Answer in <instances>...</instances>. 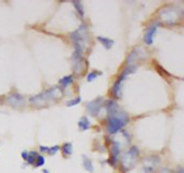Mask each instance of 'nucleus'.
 <instances>
[{"label": "nucleus", "mask_w": 184, "mask_h": 173, "mask_svg": "<svg viewBox=\"0 0 184 173\" xmlns=\"http://www.w3.org/2000/svg\"><path fill=\"white\" fill-rule=\"evenodd\" d=\"M159 173H169V171H168V170H166V169H163Z\"/></svg>", "instance_id": "21"}, {"label": "nucleus", "mask_w": 184, "mask_h": 173, "mask_svg": "<svg viewBox=\"0 0 184 173\" xmlns=\"http://www.w3.org/2000/svg\"><path fill=\"white\" fill-rule=\"evenodd\" d=\"M81 102V97L80 96H78V97H76L75 99H73V100H70L69 102H67V105L68 106H73V105H75L79 104Z\"/></svg>", "instance_id": "17"}, {"label": "nucleus", "mask_w": 184, "mask_h": 173, "mask_svg": "<svg viewBox=\"0 0 184 173\" xmlns=\"http://www.w3.org/2000/svg\"><path fill=\"white\" fill-rule=\"evenodd\" d=\"M60 94H61L60 88L58 86H54V87H51L50 89L39 94V95L32 96L30 98V102L34 103V104L41 105L42 103L48 102L50 100H53V99L58 98V97H59Z\"/></svg>", "instance_id": "2"}, {"label": "nucleus", "mask_w": 184, "mask_h": 173, "mask_svg": "<svg viewBox=\"0 0 184 173\" xmlns=\"http://www.w3.org/2000/svg\"><path fill=\"white\" fill-rule=\"evenodd\" d=\"M40 150H41L42 152H48L49 148L45 147V146H40Z\"/></svg>", "instance_id": "19"}, {"label": "nucleus", "mask_w": 184, "mask_h": 173, "mask_svg": "<svg viewBox=\"0 0 184 173\" xmlns=\"http://www.w3.org/2000/svg\"><path fill=\"white\" fill-rule=\"evenodd\" d=\"M22 156H23L24 160H27V158H28V152H23Z\"/></svg>", "instance_id": "20"}, {"label": "nucleus", "mask_w": 184, "mask_h": 173, "mask_svg": "<svg viewBox=\"0 0 184 173\" xmlns=\"http://www.w3.org/2000/svg\"><path fill=\"white\" fill-rule=\"evenodd\" d=\"M111 153H112V159H113V164L115 163V161H117V157L119 153V144L118 143H114L112 148H111Z\"/></svg>", "instance_id": "11"}, {"label": "nucleus", "mask_w": 184, "mask_h": 173, "mask_svg": "<svg viewBox=\"0 0 184 173\" xmlns=\"http://www.w3.org/2000/svg\"><path fill=\"white\" fill-rule=\"evenodd\" d=\"M59 150V145H55V146H52V147L49 148V150H48V153L49 154H55Z\"/></svg>", "instance_id": "18"}, {"label": "nucleus", "mask_w": 184, "mask_h": 173, "mask_svg": "<svg viewBox=\"0 0 184 173\" xmlns=\"http://www.w3.org/2000/svg\"><path fill=\"white\" fill-rule=\"evenodd\" d=\"M86 108H87L88 112L92 114L93 116H96L101 109V101L100 99H96L94 101H92L87 104Z\"/></svg>", "instance_id": "4"}, {"label": "nucleus", "mask_w": 184, "mask_h": 173, "mask_svg": "<svg viewBox=\"0 0 184 173\" xmlns=\"http://www.w3.org/2000/svg\"><path fill=\"white\" fill-rule=\"evenodd\" d=\"M158 24H155L148 28V30L146 31V35L144 36V41L147 45H151L154 43V35L156 34V31L158 29Z\"/></svg>", "instance_id": "3"}, {"label": "nucleus", "mask_w": 184, "mask_h": 173, "mask_svg": "<svg viewBox=\"0 0 184 173\" xmlns=\"http://www.w3.org/2000/svg\"><path fill=\"white\" fill-rule=\"evenodd\" d=\"M73 83V77L70 75V76H66L64 78H62L59 80V84L62 86L63 88H66L69 85H71Z\"/></svg>", "instance_id": "10"}, {"label": "nucleus", "mask_w": 184, "mask_h": 173, "mask_svg": "<svg viewBox=\"0 0 184 173\" xmlns=\"http://www.w3.org/2000/svg\"><path fill=\"white\" fill-rule=\"evenodd\" d=\"M73 4L75 5V9L77 10V12L79 13V15L83 17L84 16V7H83V6H82V4L80 3V2H73Z\"/></svg>", "instance_id": "13"}, {"label": "nucleus", "mask_w": 184, "mask_h": 173, "mask_svg": "<svg viewBox=\"0 0 184 173\" xmlns=\"http://www.w3.org/2000/svg\"><path fill=\"white\" fill-rule=\"evenodd\" d=\"M178 173H183V171H182V169H181V170H180V171H179Z\"/></svg>", "instance_id": "23"}, {"label": "nucleus", "mask_w": 184, "mask_h": 173, "mask_svg": "<svg viewBox=\"0 0 184 173\" xmlns=\"http://www.w3.org/2000/svg\"><path fill=\"white\" fill-rule=\"evenodd\" d=\"M97 40L101 42V43L107 49V50H110L111 48V46L113 45L114 42L112 40H110L109 38H106V37H102V36H98L97 37Z\"/></svg>", "instance_id": "7"}, {"label": "nucleus", "mask_w": 184, "mask_h": 173, "mask_svg": "<svg viewBox=\"0 0 184 173\" xmlns=\"http://www.w3.org/2000/svg\"><path fill=\"white\" fill-rule=\"evenodd\" d=\"M7 101H8L9 104L13 105V106H15V107H20V106L24 105L25 103L24 96H21L20 94H17V93L10 96L8 99H7Z\"/></svg>", "instance_id": "5"}, {"label": "nucleus", "mask_w": 184, "mask_h": 173, "mask_svg": "<svg viewBox=\"0 0 184 173\" xmlns=\"http://www.w3.org/2000/svg\"><path fill=\"white\" fill-rule=\"evenodd\" d=\"M37 153L35 152H30L29 154H28V158H27V161H28V163H30V164H33L34 161H36V159H37Z\"/></svg>", "instance_id": "14"}, {"label": "nucleus", "mask_w": 184, "mask_h": 173, "mask_svg": "<svg viewBox=\"0 0 184 173\" xmlns=\"http://www.w3.org/2000/svg\"><path fill=\"white\" fill-rule=\"evenodd\" d=\"M83 166L87 171H89V172L93 171V166H92V161L86 156H83Z\"/></svg>", "instance_id": "9"}, {"label": "nucleus", "mask_w": 184, "mask_h": 173, "mask_svg": "<svg viewBox=\"0 0 184 173\" xmlns=\"http://www.w3.org/2000/svg\"><path fill=\"white\" fill-rule=\"evenodd\" d=\"M43 173H50V171H48V170H43V171H42Z\"/></svg>", "instance_id": "22"}, {"label": "nucleus", "mask_w": 184, "mask_h": 173, "mask_svg": "<svg viewBox=\"0 0 184 173\" xmlns=\"http://www.w3.org/2000/svg\"><path fill=\"white\" fill-rule=\"evenodd\" d=\"M176 15H177V13L173 9L166 8L162 12L161 17L164 20H165L167 23H171V22H173L176 20V18H177Z\"/></svg>", "instance_id": "6"}, {"label": "nucleus", "mask_w": 184, "mask_h": 173, "mask_svg": "<svg viewBox=\"0 0 184 173\" xmlns=\"http://www.w3.org/2000/svg\"><path fill=\"white\" fill-rule=\"evenodd\" d=\"M99 74H101V73H98V72H97V71H92V72H91V73H89V74H88V76H87V81H89V82H90V81H92V80H94V79H95V78H97V77H98V75H99Z\"/></svg>", "instance_id": "15"}, {"label": "nucleus", "mask_w": 184, "mask_h": 173, "mask_svg": "<svg viewBox=\"0 0 184 173\" xmlns=\"http://www.w3.org/2000/svg\"><path fill=\"white\" fill-rule=\"evenodd\" d=\"M62 150H63V152H64L66 155H70V154L72 153V151H73L72 144H71V143H65V144L63 145Z\"/></svg>", "instance_id": "12"}, {"label": "nucleus", "mask_w": 184, "mask_h": 173, "mask_svg": "<svg viewBox=\"0 0 184 173\" xmlns=\"http://www.w3.org/2000/svg\"><path fill=\"white\" fill-rule=\"evenodd\" d=\"M107 111L109 115L107 130L110 133H116L121 130L128 122V115L123 111H119V105L114 101H109L107 103Z\"/></svg>", "instance_id": "1"}, {"label": "nucleus", "mask_w": 184, "mask_h": 173, "mask_svg": "<svg viewBox=\"0 0 184 173\" xmlns=\"http://www.w3.org/2000/svg\"><path fill=\"white\" fill-rule=\"evenodd\" d=\"M45 163V159L44 157L42 155H38L37 159H36V167H41Z\"/></svg>", "instance_id": "16"}, {"label": "nucleus", "mask_w": 184, "mask_h": 173, "mask_svg": "<svg viewBox=\"0 0 184 173\" xmlns=\"http://www.w3.org/2000/svg\"><path fill=\"white\" fill-rule=\"evenodd\" d=\"M78 127L81 131H85V130L89 129L90 127V121L88 120L87 117H82L79 122H78Z\"/></svg>", "instance_id": "8"}]
</instances>
